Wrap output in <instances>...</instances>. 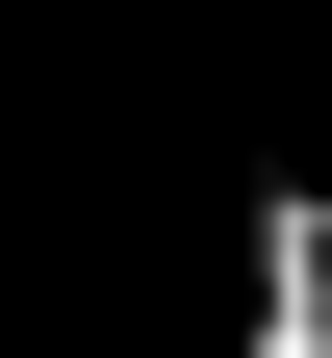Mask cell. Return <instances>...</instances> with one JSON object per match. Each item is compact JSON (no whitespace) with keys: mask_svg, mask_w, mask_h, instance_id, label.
I'll use <instances>...</instances> for the list:
<instances>
[{"mask_svg":"<svg viewBox=\"0 0 332 358\" xmlns=\"http://www.w3.org/2000/svg\"><path fill=\"white\" fill-rule=\"evenodd\" d=\"M230 256H256V333H230V358H332V179H307V154L230 205Z\"/></svg>","mask_w":332,"mask_h":358,"instance_id":"1","label":"cell"}]
</instances>
